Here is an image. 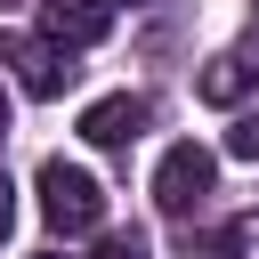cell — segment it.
Here are the masks:
<instances>
[{"label": "cell", "instance_id": "cell-6", "mask_svg": "<svg viewBox=\"0 0 259 259\" xmlns=\"http://www.w3.org/2000/svg\"><path fill=\"white\" fill-rule=\"evenodd\" d=\"M251 89H259V65H251V57H235V49H219V57L194 73V97H202V105H243Z\"/></svg>", "mask_w": 259, "mask_h": 259}, {"label": "cell", "instance_id": "cell-4", "mask_svg": "<svg viewBox=\"0 0 259 259\" xmlns=\"http://www.w3.org/2000/svg\"><path fill=\"white\" fill-rule=\"evenodd\" d=\"M138 130H146V97H138V89H113V97H97V105L81 113V138H89V146H130Z\"/></svg>", "mask_w": 259, "mask_h": 259}, {"label": "cell", "instance_id": "cell-7", "mask_svg": "<svg viewBox=\"0 0 259 259\" xmlns=\"http://www.w3.org/2000/svg\"><path fill=\"white\" fill-rule=\"evenodd\" d=\"M219 251H227V259H259V210H243V219H227V235H219Z\"/></svg>", "mask_w": 259, "mask_h": 259}, {"label": "cell", "instance_id": "cell-3", "mask_svg": "<svg viewBox=\"0 0 259 259\" xmlns=\"http://www.w3.org/2000/svg\"><path fill=\"white\" fill-rule=\"evenodd\" d=\"M113 32V0H40V40L57 49H89Z\"/></svg>", "mask_w": 259, "mask_h": 259}, {"label": "cell", "instance_id": "cell-10", "mask_svg": "<svg viewBox=\"0 0 259 259\" xmlns=\"http://www.w3.org/2000/svg\"><path fill=\"white\" fill-rule=\"evenodd\" d=\"M0 138H8V89H0Z\"/></svg>", "mask_w": 259, "mask_h": 259}, {"label": "cell", "instance_id": "cell-1", "mask_svg": "<svg viewBox=\"0 0 259 259\" xmlns=\"http://www.w3.org/2000/svg\"><path fill=\"white\" fill-rule=\"evenodd\" d=\"M40 219L57 235H89V227H105V186L81 162H40Z\"/></svg>", "mask_w": 259, "mask_h": 259}, {"label": "cell", "instance_id": "cell-9", "mask_svg": "<svg viewBox=\"0 0 259 259\" xmlns=\"http://www.w3.org/2000/svg\"><path fill=\"white\" fill-rule=\"evenodd\" d=\"M105 259H146V243H138V235H113V243H105Z\"/></svg>", "mask_w": 259, "mask_h": 259}, {"label": "cell", "instance_id": "cell-5", "mask_svg": "<svg viewBox=\"0 0 259 259\" xmlns=\"http://www.w3.org/2000/svg\"><path fill=\"white\" fill-rule=\"evenodd\" d=\"M8 65H16V81H24L32 97H57V89L73 81V49H57V40H16Z\"/></svg>", "mask_w": 259, "mask_h": 259}, {"label": "cell", "instance_id": "cell-11", "mask_svg": "<svg viewBox=\"0 0 259 259\" xmlns=\"http://www.w3.org/2000/svg\"><path fill=\"white\" fill-rule=\"evenodd\" d=\"M40 259H57V251H40Z\"/></svg>", "mask_w": 259, "mask_h": 259}, {"label": "cell", "instance_id": "cell-2", "mask_svg": "<svg viewBox=\"0 0 259 259\" xmlns=\"http://www.w3.org/2000/svg\"><path fill=\"white\" fill-rule=\"evenodd\" d=\"M210 178H219V154L186 138V146H170V154L154 162V202H162V210H194V202L210 194Z\"/></svg>", "mask_w": 259, "mask_h": 259}, {"label": "cell", "instance_id": "cell-8", "mask_svg": "<svg viewBox=\"0 0 259 259\" xmlns=\"http://www.w3.org/2000/svg\"><path fill=\"white\" fill-rule=\"evenodd\" d=\"M227 154H235V162H259V113H243V121L227 130Z\"/></svg>", "mask_w": 259, "mask_h": 259}]
</instances>
